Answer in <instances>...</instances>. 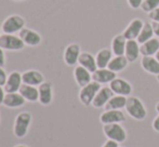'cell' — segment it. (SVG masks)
Here are the masks:
<instances>
[{
    "mask_svg": "<svg viewBox=\"0 0 159 147\" xmlns=\"http://www.w3.org/2000/svg\"><path fill=\"white\" fill-rule=\"evenodd\" d=\"M125 108H126L128 115L135 120H144L147 116V111L144 104L136 96H128Z\"/></svg>",
    "mask_w": 159,
    "mask_h": 147,
    "instance_id": "cell-1",
    "label": "cell"
},
{
    "mask_svg": "<svg viewBox=\"0 0 159 147\" xmlns=\"http://www.w3.org/2000/svg\"><path fill=\"white\" fill-rule=\"evenodd\" d=\"M33 116L28 111H22L15 117L14 126H13V133L16 137L22 139L28 132L30 123H32Z\"/></svg>",
    "mask_w": 159,
    "mask_h": 147,
    "instance_id": "cell-2",
    "label": "cell"
},
{
    "mask_svg": "<svg viewBox=\"0 0 159 147\" xmlns=\"http://www.w3.org/2000/svg\"><path fill=\"white\" fill-rule=\"evenodd\" d=\"M26 21L23 16L19 14H12L8 16L1 25V30L3 34L15 35V33H20L23 28H25Z\"/></svg>",
    "mask_w": 159,
    "mask_h": 147,
    "instance_id": "cell-3",
    "label": "cell"
},
{
    "mask_svg": "<svg viewBox=\"0 0 159 147\" xmlns=\"http://www.w3.org/2000/svg\"><path fill=\"white\" fill-rule=\"evenodd\" d=\"M103 132L106 135L108 140L117 142V143H124L127 140V133L124 127L120 123H111V124H104L103 127Z\"/></svg>",
    "mask_w": 159,
    "mask_h": 147,
    "instance_id": "cell-4",
    "label": "cell"
},
{
    "mask_svg": "<svg viewBox=\"0 0 159 147\" xmlns=\"http://www.w3.org/2000/svg\"><path fill=\"white\" fill-rule=\"evenodd\" d=\"M102 88L100 83L95 81H91L89 84L82 87L81 90L79 92V100L81 102L82 105L84 106H90L92 105V102L94 100L95 95Z\"/></svg>",
    "mask_w": 159,
    "mask_h": 147,
    "instance_id": "cell-5",
    "label": "cell"
},
{
    "mask_svg": "<svg viewBox=\"0 0 159 147\" xmlns=\"http://www.w3.org/2000/svg\"><path fill=\"white\" fill-rule=\"evenodd\" d=\"M25 43L20 36L10 34H2L0 37V48L8 51H21L24 49Z\"/></svg>",
    "mask_w": 159,
    "mask_h": 147,
    "instance_id": "cell-6",
    "label": "cell"
},
{
    "mask_svg": "<svg viewBox=\"0 0 159 147\" xmlns=\"http://www.w3.org/2000/svg\"><path fill=\"white\" fill-rule=\"evenodd\" d=\"M109 88L111 89L116 95H124V96H130L133 91L131 83L122 78H116L109 83Z\"/></svg>",
    "mask_w": 159,
    "mask_h": 147,
    "instance_id": "cell-7",
    "label": "cell"
},
{
    "mask_svg": "<svg viewBox=\"0 0 159 147\" xmlns=\"http://www.w3.org/2000/svg\"><path fill=\"white\" fill-rule=\"evenodd\" d=\"M81 54V49L78 43H70L64 51V62L68 66H75Z\"/></svg>",
    "mask_w": 159,
    "mask_h": 147,
    "instance_id": "cell-8",
    "label": "cell"
},
{
    "mask_svg": "<svg viewBox=\"0 0 159 147\" xmlns=\"http://www.w3.org/2000/svg\"><path fill=\"white\" fill-rule=\"evenodd\" d=\"M22 84H23L22 74L20 72H12L8 75V79L3 88L6 93H15L19 92Z\"/></svg>",
    "mask_w": 159,
    "mask_h": 147,
    "instance_id": "cell-9",
    "label": "cell"
},
{
    "mask_svg": "<svg viewBox=\"0 0 159 147\" xmlns=\"http://www.w3.org/2000/svg\"><path fill=\"white\" fill-rule=\"evenodd\" d=\"M19 36L23 40L25 46L37 47V46H39L42 41L41 35L36 32V30L30 29V28H26V27L23 28V29L19 33Z\"/></svg>",
    "mask_w": 159,
    "mask_h": 147,
    "instance_id": "cell-10",
    "label": "cell"
},
{
    "mask_svg": "<svg viewBox=\"0 0 159 147\" xmlns=\"http://www.w3.org/2000/svg\"><path fill=\"white\" fill-rule=\"evenodd\" d=\"M143 26H144V22L141 19H134L128 24V26L125 28L122 35L125 36L127 40H136L140 35L141 30H142Z\"/></svg>",
    "mask_w": 159,
    "mask_h": 147,
    "instance_id": "cell-11",
    "label": "cell"
},
{
    "mask_svg": "<svg viewBox=\"0 0 159 147\" xmlns=\"http://www.w3.org/2000/svg\"><path fill=\"white\" fill-rule=\"evenodd\" d=\"M114 95H115V93L111 91V89L109 87H102L98 92V94L95 95L94 100H93L92 106L94 108L105 107V105L108 103V101Z\"/></svg>",
    "mask_w": 159,
    "mask_h": 147,
    "instance_id": "cell-12",
    "label": "cell"
},
{
    "mask_svg": "<svg viewBox=\"0 0 159 147\" xmlns=\"http://www.w3.org/2000/svg\"><path fill=\"white\" fill-rule=\"evenodd\" d=\"M100 120L103 124L121 123L126 121V115L121 110H105L100 116Z\"/></svg>",
    "mask_w": 159,
    "mask_h": 147,
    "instance_id": "cell-13",
    "label": "cell"
},
{
    "mask_svg": "<svg viewBox=\"0 0 159 147\" xmlns=\"http://www.w3.org/2000/svg\"><path fill=\"white\" fill-rule=\"evenodd\" d=\"M39 91V103L43 106H48L52 103L53 100V88L52 83L44 81L38 87Z\"/></svg>",
    "mask_w": 159,
    "mask_h": 147,
    "instance_id": "cell-14",
    "label": "cell"
},
{
    "mask_svg": "<svg viewBox=\"0 0 159 147\" xmlns=\"http://www.w3.org/2000/svg\"><path fill=\"white\" fill-rule=\"evenodd\" d=\"M116 78H117L116 73L111 72L108 68H98V69L92 74V80L100 84L111 83Z\"/></svg>",
    "mask_w": 159,
    "mask_h": 147,
    "instance_id": "cell-15",
    "label": "cell"
},
{
    "mask_svg": "<svg viewBox=\"0 0 159 147\" xmlns=\"http://www.w3.org/2000/svg\"><path fill=\"white\" fill-rule=\"evenodd\" d=\"M22 79H23L24 84L33 87H39L42 82H44V77L40 72L35 69L26 70L22 74Z\"/></svg>",
    "mask_w": 159,
    "mask_h": 147,
    "instance_id": "cell-16",
    "label": "cell"
},
{
    "mask_svg": "<svg viewBox=\"0 0 159 147\" xmlns=\"http://www.w3.org/2000/svg\"><path fill=\"white\" fill-rule=\"evenodd\" d=\"M74 78H75V81L77 82V84L82 88V87L89 84L92 80V73H90L88 69H86L82 66L78 65L74 69Z\"/></svg>",
    "mask_w": 159,
    "mask_h": 147,
    "instance_id": "cell-17",
    "label": "cell"
},
{
    "mask_svg": "<svg viewBox=\"0 0 159 147\" xmlns=\"http://www.w3.org/2000/svg\"><path fill=\"white\" fill-rule=\"evenodd\" d=\"M140 48H141V44L136 40H128L127 41L125 56L127 57L129 63H133V62H135L139 59V56L141 54Z\"/></svg>",
    "mask_w": 159,
    "mask_h": 147,
    "instance_id": "cell-18",
    "label": "cell"
},
{
    "mask_svg": "<svg viewBox=\"0 0 159 147\" xmlns=\"http://www.w3.org/2000/svg\"><path fill=\"white\" fill-rule=\"evenodd\" d=\"M25 102L26 100L22 96L20 92L7 93L2 105H4L8 108H20L25 104Z\"/></svg>",
    "mask_w": 159,
    "mask_h": 147,
    "instance_id": "cell-19",
    "label": "cell"
},
{
    "mask_svg": "<svg viewBox=\"0 0 159 147\" xmlns=\"http://www.w3.org/2000/svg\"><path fill=\"white\" fill-rule=\"evenodd\" d=\"M140 51L141 55H143V56H155L156 53L159 51V39L154 37L148 41L142 43Z\"/></svg>",
    "mask_w": 159,
    "mask_h": 147,
    "instance_id": "cell-20",
    "label": "cell"
},
{
    "mask_svg": "<svg viewBox=\"0 0 159 147\" xmlns=\"http://www.w3.org/2000/svg\"><path fill=\"white\" fill-rule=\"evenodd\" d=\"M141 66L151 75H159V62L155 56H143L141 60Z\"/></svg>",
    "mask_w": 159,
    "mask_h": 147,
    "instance_id": "cell-21",
    "label": "cell"
},
{
    "mask_svg": "<svg viewBox=\"0 0 159 147\" xmlns=\"http://www.w3.org/2000/svg\"><path fill=\"white\" fill-rule=\"evenodd\" d=\"M128 40L125 38L124 35H116L111 40V51L115 56H121L125 55Z\"/></svg>",
    "mask_w": 159,
    "mask_h": 147,
    "instance_id": "cell-22",
    "label": "cell"
},
{
    "mask_svg": "<svg viewBox=\"0 0 159 147\" xmlns=\"http://www.w3.org/2000/svg\"><path fill=\"white\" fill-rule=\"evenodd\" d=\"M78 64L82 67H84L86 69H88L90 73H94L98 69V65H96L95 56H93L91 53L89 52H81L78 60Z\"/></svg>",
    "mask_w": 159,
    "mask_h": 147,
    "instance_id": "cell-23",
    "label": "cell"
},
{
    "mask_svg": "<svg viewBox=\"0 0 159 147\" xmlns=\"http://www.w3.org/2000/svg\"><path fill=\"white\" fill-rule=\"evenodd\" d=\"M21 95L26 100L27 102H37L39 101V91L37 87L28 86V84H22L21 89L19 91Z\"/></svg>",
    "mask_w": 159,
    "mask_h": 147,
    "instance_id": "cell-24",
    "label": "cell"
},
{
    "mask_svg": "<svg viewBox=\"0 0 159 147\" xmlns=\"http://www.w3.org/2000/svg\"><path fill=\"white\" fill-rule=\"evenodd\" d=\"M111 59H113V51L109 49H101L95 55L98 68H107Z\"/></svg>",
    "mask_w": 159,
    "mask_h": 147,
    "instance_id": "cell-25",
    "label": "cell"
},
{
    "mask_svg": "<svg viewBox=\"0 0 159 147\" xmlns=\"http://www.w3.org/2000/svg\"><path fill=\"white\" fill-rule=\"evenodd\" d=\"M127 96L124 95H114L108 103L105 105V110H121L122 108L126 107L127 104Z\"/></svg>",
    "mask_w": 159,
    "mask_h": 147,
    "instance_id": "cell-26",
    "label": "cell"
},
{
    "mask_svg": "<svg viewBox=\"0 0 159 147\" xmlns=\"http://www.w3.org/2000/svg\"><path fill=\"white\" fill-rule=\"evenodd\" d=\"M128 64H129V61L127 60V57L125 55H121V56H115L111 59V61L109 62L107 68L111 69V72L114 73H120L124 69H126Z\"/></svg>",
    "mask_w": 159,
    "mask_h": 147,
    "instance_id": "cell-27",
    "label": "cell"
},
{
    "mask_svg": "<svg viewBox=\"0 0 159 147\" xmlns=\"http://www.w3.org/2000/svg\"><path fill=\"white\" fill-rule=\"evenodd\" d=\"M154 36H155V34H154L152 23L151 22H146V23H144V26H143V28H142V30H141L136 41L140 44H142V43H144V42L151 40L152 38H154Z\"/></svg>",
    "mask_w": 159,
    "mask_h": 147,
    "instance_id": "cell-28",
    "label": "cell"
},
{
    "mask_svg": "<svg viewBox=\"0 0 159 147\" xmlns=\"http://www.w3.org/2000/svg\"><path fill=\"white\" fill-rule=\"evenodd\" d=\"M159 7V0H143L142 6H141V10L144 13H149L157 9Z\"/></svg>",
    "mask_w": 159,
    "mask_h": 147,
    "instance_id": "cell-29",
    "label": "cell"
},
{
    "mask_svg": "<svg viewBox=\"0 0 159 147\" xmlns=\"http://www.w3.org/2000/svg\"><path fill=\"white\" fill-rule=\"evenodd\" d=\"M127 1L130 8L133 9V10H138V9H141L143 0H127Z\"/></svg>",
    "mask_w": 159,
    "mask_h": 147,
    "instance_id": "cell-30",
    "label": "cell"
},
{
    "mask_svg": "<svg viewBox=\"0 0 159 147\" xmlns=\"http://www.w3.org/2000/svg\"><path fill=\"white\" fill-rule=\"evenodd\" d=\"M148 17L152 22H156V23H159V7L157 9H155L154 11H152L148 14Z\"/></svg>",
    "mask_w": 159,
    "mask_h": 147,
    "instance_id": "cell-31",
    "label": "cell"
},
{
    "mask_svg": "<svg viewBox=\"0 0 159 147\" xmlns=\"http://www.w3.org/2000/svg\"><path fill=\"white\" fill-rule=\"evenodd\" d=\"M7 79H8V76L6 70L3 69V67H0V86L3 87L7 82Z\"/></svg>",
    "mask_w": 159,
    "mask_h": 147,
    "instance_id": "cell-32",
    "label": "cell"
},
{
    "mask_svg": "<svg viewBox=\"0 0 159 147\" xmlns=\"http://www.w3.org/2000/svg\"><path fill=\"white\" fill-rule=\"evenodd\" d=\"M6 65V54H4V50L0 48V67H3Z\"/></svg>",
    "mask_w": 159,
    "mask_h": 147,
    "instance_id": "cell-33",
    "label": "cell"
},
{
    "mask_svg": "<svg viewBox=\"0 0 159 147\" xmlns=\"http://www.w3.org/2000/svg\"><path fill=\"white\" fill-rule=\"evenodd\" d=\"M119 143H117V142L113 141V140H108V141H106L104 143V145H103L102 147H119V145H118Z\"/></svg>",
    "mask_w": 159,
    "mask_h": 147,
    "instance_id": "cell-34",
    "label": "cell"
},
{
    "mask_svg": "<svg viewBox=\"0 0 159 147\" xmlns=\"http://www.w3.org/2000/svg\"><path fill=\"white\" fill-rule=\"evenodd\" d=\"M152 26H153V29H154V34L155 36L159 38V23H156V22H151Z\"/></svg>",
    "mask_w": 159,
    "mask_h": 147,
    "instance_id": "cell-35",
    "label": "cell"
},
{
    "mask_svg": "<svg viewBox=\"0 0 159 147\" xmlns=\"http://www.w3.org/2000/svg\"><path fill=\"white\" fill-rule=\"evenodd\" d=\"M6 91H4V88L2 86H0V105L3 104V101H4V96H6Z\"/></svg>",
    "mask_w": 159,
    "mask_h": 147,
    "instance_id": "cell-36",
    "label": "cell"
},
{
    "mask_svg": "<svg viewBox=\"0 0 159 147\" xmlns=\"http://www.w3.org/2000/svg\"><path fill=\"white\" fill-rule=\"evenodd\" d=\"M153 129L155 131H157V132H159V115L155 118V119H154V121H153Z\"/></svg>",
    "mask_w": 159,
    "mask_h": 147,
    "instance_id": "cell-37",
    "label": "cell"
},
{
    "mask_svg": "<svg viewBox=\"0 0 159 147\" xmlns=\"http://www.w3.org/2000/svg\"><path fill=\"white\" fill-rule=\"evenodd\" d=\"M156 111H157V113L159 114V102L157 104H156Z\"/></svg>",
    "mask_w": 159,
    "mask_h": 147,
    "instance_id": "cell-38",
    "label": "cell"
},
{
    "mask_svg": "<svg viewBox=\"0 0 159 147\" xmlns=\"http://www.w3.org/2000/svg\"><path fill=\"white\" fill-rule=\"evenodd\" d=\"M155 57H156V59H157V61L159 62V51H158V52H157V53H156Z\"/></svg>",
    "mask_w": 159,
    "mask_h": 147,
    "instance_id": "cell-39",
    "label": "cell"
},
{
    "mask_svg": "<svg viewBox=\"0 0 159 147\" xmlns=\"http://www.w3.org/2000/svg\"><path fill=\"white\" fill-rule=\"evenodd\" d=\"M14 147H28V146L23 145V144H20V145H16V146H14Z\"/></svg>",
    "mask_w": 159,
    "mask_h": 147,
    "instance_id": "cell-40",
    "label": "cell"
},
{
    "mask_svg": "<svg viewBox=\"0 0 159 147\" xmlns=\"http://www.w3.org/2000/svg\"><path fill=\"white\" fill-rule=\"evenodd\" d=\"M156 78H157V81L159 82V75H157V76H156Z\"/></svg>",
    "mask_w": 159,
    "mask_h": 147,
    "instance_id": "cell-41",
    "label": "cell"
},
{
    "mask_svg": "<svg viewBox=\"0 0 159 147\" xmlns=\"http://www.w3.org/2000/svg\"><path fill=\"white\" fill-rule=\"evenodd\" d=\"M13 1H17V2H20V1H24V0H13Z\"/></svg>",
    "mask_w": 159,
    "mask_h": 147,
    "instance_id": "cell-42",
    "label": "cell"
},
{
    "mask_svg": "<svg viewBox=\"0 0 159 147\" xmlns=\"http://www.w3.org/2000/svg\"><path fill=\"white\" fill-rule=\"evenodd\" d=\"M0 37H1V30H0Z\"/></svg>",
    "mask_w": 159,
    "mask_h": 147,
    "instance_id": "cell-43",
    "label": "cell"
}]
</instances>
